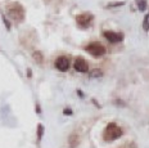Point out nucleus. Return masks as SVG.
I'll list each match as a JSON object with an SVG mask.
<instances>
[{"label":"nucleus","mask_w":149,"mask_h":148,"mask_svg":"<svg viewBox=\"0 0 149 148\" xmlns=\"http://www.w3.org/2000/svg\"><path fill=\"white\" fill-rule=\"evenodd\" d=\"M122 135V129L120 128L117 124L114 122H111V124L107 125L103 134V138L105 142H112V140H116Z\"/></svg>","instance_id":"1"},{"label":"nucleus","mask_w":149,"mask_h":148,"mask_svg":"<svg viewBox=\"0 0 149 148\" xmlns=\"http://www.w3.org/2000/svg\"><path fill=\"white\" fill-rule=\"evenodd\" d=\"M86 52H89L94 57H102L103 54H105V47L100 43H91L86 47Z\"/></svg>","instance_id":"2"},{"label":"nucleus","mask_w":149,"mask_h":148,"mask_svg":"<svg viewBox=\"0 0 149 148\" xmlns=\"http://www.w3.org/2000/svg\"><path fill=\"white\" fill-rule=\"evenodd\" d=\"M8 13H9V16L15 21H22L23 17H24L23 9L18 3H15V8H12L10 5H8Z\"/></svg>","instance_id":"3"},{"label":"nucleus","mask_w":149,"mask_h":148,"mask_svg":"<svg viewBox=\"0 0 149 148\" xmlns=\"http://www.w3.org/2000/svg\"><path fill=\"white\" fill-rule=\"evenodd\" d=\"M76 22L79 26L84 27V29H86V27L90 26V23L93 22V16L90 13H82V14H79V16L76 17Z\"/></svg>","instance_id":"4"},{"label":"nucleus","mask_w":149,"mask_h":148,"mask_svg":"<svg viewBox=\"0 0 149 148\" xmlns=\"http://www.w3.org/2000/svg\"><path fill=\"white\" fill-rule=\"evenodd\" d=\"M54 66H55L57 70L64 72V71H67L68 68H70V59H68L67 57H64V55H61V57H58L57 59H55Z\"/></svg>","instance_id":"5"},{"label":"nucleus","mask_w":149,"mask_h":148,"mask_svg":"<svg viewBox=\"0 0 149 148\" xmlns=\"http://www.w3.org/2000/svg\"><path fill=\"white\" fill-rule=\"evenodd\" d=\"M73 66H74V70L79 71V72H88V70H89L88 62H86V61L84 59V58H81V57L76 58Z\"/></svg>","instance_id":"6"},{"label":"nucleus","mask_w":149,"mask_h":148,"mask_svg":"<svg viewBox=\"0 0 149 148\" xmlns=\"http://www.w3.org/2000/svg\"><path fill=\"white\" fill-rule=\"evenodd\" d=\"M104 38L111 43H118V41H122L123 39V35L122 34H117V32H113V31H105L104 32Z\"/></svg>","instance_id":"7"},{"label":"nucleus","mask_w":149,"mask_h":148,"mask_svg":"<svg viewBox=\"0 0 149 148\" xmlns=\"http://www.w3.org/2000/svg\"><path fill=\"white\" fill-rule=\"evenodd\" d=\"M68 144H70V148H76L80 144V137L79 134H71L70 138H68Z\"/></svg>","instance_id":"8"},{"label":"nucleus","mask_w":149,"mask_h":148,"mask_svg":"<svg viewBox=\"0 0 149 148\" xmlns=\"http://www.w3.org/2000/svg\"><path fill=\"white\" fill-rule=\"evenodd\" d=\"M103 76V72H102V70L99 68H94L91 70V72H90V77L91 79H98V77H102Z\"/></svg>","instance_id":"9"},{"label":"nucleus","mask_w":149,"mask_h":148,"mask_svg":"<svg viewBox=\"0 0 149 148\" xmlns=\"http://www.w3.org/2000/svg\"><path fill=\"white\" fill-rule=\"evenodd\" d=\"M32 57H33V59H35L36 63H42V59H44V57H42V54L40 53V52H35Z\"/></svg>","instance_id":"10"},{"label":"nucleus","mask_w":149,"mask_h":148,"mask_svg":"<svg viewBox=\"0 0 149 148\" xmlns=\"http://www.w3.org/2000/svg\"><path fill=\"white\" fill-rule=\"evenodd\" d=\"M42 134H44V126H42L41 124H39L37 125V140L41 139Z\"/></svg>","instance_id":"11"},{"label":"nucleus","mask_w":149,"mask_h":148,"mask_svg":"<svg viewBox=\"0 0 149 148\" xmlns=\"http://www.w3.org/2000/svg\"><path fill=\"white\" fill-rule=\"evenodd\" d=\"M143 29H144L145 31H149V14H147L144 21H143Z\"/></svg>","instance_id":"12"},{"label":"nucleus","mask_w":149,"mask_h":148,"mask_svg":"<svg viewBox=\"0 0 149 148\" xmlns=\"http://www.w3.org/2000/svg\"><path fill=\"white\" fill-rule=\"evenodd\" d=\"M138 7L140 10H145V8H147V1H145V0H139Z\"/></svg>","instance_id":"13"},{"label":"nucleus","mask_w":149,"mask_h":148,"mask_svg":"<svg viewBox=\"0 0 149 148\" xmlns=\"http://www.w3.org/2000/svg\"><path fill=\"white\" fill-rule=\"evenodd\" d=\"M125 4L123 1H118V3H111V4H108V8L111 7H122V5Z\"/></svg>","instance_id":"14"},{"label":"nucleus","mask_w":149,"mask_h":148,"mask_svg":"<svg viewBox=\"0 0 149 148\" xmlns=\"http://www.w3.org/2000/svg\"><path fill=\"white\" fill-rule=\"evenodd\" d=\"M63 113L66 116H71V115H72V110H71V108H64L63 110Z\"/></svg>","instance_id":"15"}]
</instances>
